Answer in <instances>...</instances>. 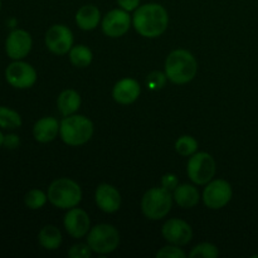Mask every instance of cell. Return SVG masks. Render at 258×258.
<instances>
[{"mask_svg":"<svg viewBox=\"0 0 258 258\" xmlns=\"http://www.w3.org/2000/svg\"><path fill=\"white\" fill-rule=\"evenodd\" d=\"M175 149L180 155L190 156L193 155L197 151V149H198V143H197L196 139L191 138V136H181V138H179L178 140H176Z\"/></svg>","mask_w":258,"mask_h":258,"instance_id":"24","label":"cell"},{"mask_svg":"<svg viewBox=\"0 0 258 258\" xmlns=\"http://www.w3.org/2000/svg\"><path fill=\"white\" fill-rule=\"evenodd\" d=\"M130 15L123 9H113L105 15L102 20V30L107 37L118 38L126 34L130 28Z\"/></svg>","mask_w":258,"mask_h":258,"instance_id":"11","label":"cell"},{"mask_svg":"<svg viewBox=\"0 0 258 258\" xmlns=\"http://www.w3.org/2000/svg\"><path fill=\"white\" fill-rule=\"evenodd\" d=\"M22 126V117L17 111L8 108L5 106L0 107V127L18 128Z\"/></svg>","mask_w":258,"mask_h":258,"instance_id":"23","label":"cell"},{"mask_svg":"<svg viewBox=\"0 0 258 258\" xmlns=\"http://www.w3.org/2000/svg\"><path fill=\"white\" fill-rule=\"evenodd\" d=\"M219 252L214 244L212 243H202L197 246L193 251L190 252L191 258L203 257V258H216L218 257Z\"/></svg>","mask_w":258,"mask_h":258,"instance_id":"26","label":"cell"},{"mask_svg":"<svg viewBox=\"0 0 258 258\" xmlns=\"http://www.w3.org/2000/svg\"><path fill=\"white\" fill-rule=\"evenodd\" d=\"M163 186L168 190H174L178 186V179L173 174H168L163 178Z\"/></svg>","mask_w":258,"mask_h":258,"instance_id":"30","label":"cell"},{"mask_svg":"<svg viewBox=\"0 0 258 258\" xmlns=\"http://www.w3.org/2000/svg\"><path fill=\"white\" fill-rule=\"evenodd\" d=\"M47 197L50 203L57 208L71 209L80 204L82 199V190L75 180L60 178L50 184Z\"/></svg>","mask_w":258,"mask_h":258,"instance_id":"4","label":"cell"},{"mask_svg":"<svg viewBox=\"0 0 258 258\" xmlns=\"http://www.w3.org/2000/svg\"><path fill=\"white\" fill-rule=\"evenodd\" d=\"M91 251L92 249L88 244H75L68 252V256L72 258H90Z\"/></svg>","mask_w":258,"mask_h":258,"instance_id":"27","label":"cell"},{"mask_svg":"<svg viewBox=\"0 0 258 258\" xmlns=\"http://www.w3.org/2000/svg\"><path fill=\"white\" fill-rule=\"evenodd\" d=\"M101 19V13L95 5H85L76 14V22L78 27L83 30H92L98 25Z\"/></svg>","mask_w":258,"mask_h":258,"instance_id":"19","label":"cell"},{"mask_svg":"<svg viewBox=\"0 0 258 258\" xmlns=\"http://www.w3.org/2000/svg\"><path fill=\"white\" fill-rule=\"evenodd\" d=\"M171 204H173V197L170 190L163 188H153L145 193L141 201V208L144 214L149 219L164 218L170 212Z\"/></svg>","mask_w":258,"mask_h":258,"instance_id":"5","label":"cell"},{"mask_svg":"<svg viewBox=\"0 0 258 258\" xmlns=\"http://www.w3.org/2000/svg\"><path fill=\"white\" fill-rule=\"evenodd\" d=\"M163 236L174 246H185L191 241L193 232L186 222L173 218L166 221L163 226Z\"/></svg>","mask_w":258,"mask_h":258,"instance_id":"13","label":"cell"},{"mask_svg":"<svg viewBox=\"0 0 258 258\" xmlns=\"http://www.w3.org/2000/svg\"><path fill=\"white\" fill-rule=\"evenodd\" d=\"M141 88L138 81L133 80V78H123L115 85L112 96L116 102L121 103V105H130L138 100Z\"/></svg>","mask_w":258,"mask_h":258,"instance_id":"16","label":"cell"},{"mask_svg":"<svg viewBox=\"0 0 258 258\" xmlns=\"http://www.w3.org/2000/svg\"><path fill=\"white\" fill-rule=\"evenodd\" d=\"M59 126V122L54 117H43L35 122L33 127V135L39 143H50L57 138Z\"/></svg>","mask_w":258,"mask_h":258,"instance_id":"17","label":"cell"},{"mask_svg":"<svg viewBox=\"0 0 258 258\" xmlns=\"http://www.w3.org/2000/svg\"><path fill=\"white\" fill-rule=\"evenodd\" d=\"M148 85L149 88H161L165 85V76L160 72H153L148 77Z\"/></svg>","mask_w":258,"mask_h":258,"instance_id":"29","label":"cell"},{"mask_svg":"<svg viewBox=\"0 0 258 258\" xmlns=\"http://www.w3.org/2000/svg\"><path fill=\"white\" fill-rule=\"evenodd\" d=\"M232 198V186L223 179L211 180L203 191V201L211 209H221Z\"/></svg>","mask_w":258,"mask_h":258,"instance_id":"9","label":"cell"},{"mask_svg":"<svg viewBox=\"0 0 258 258\" xmlns=\"http://www.w3.org/2000/svg\"><path fill=\"white\" fill-rule=\"evenodd\" d=\"M90 217L80 208H71L64 217L66 231L73 238H82L90 231Z\"/></svg>","mask_w":258,"mask_h":258,"instance_id":"14","label":"cell"},{"mask_svg":"<svg viewBox=\"0 0 258 258\" xmlns=\"http://www.w3.org/2000/svg\"><path fill=\"white\" fill-rule=\"evenodd\" d=\"M136 32L146 38H156L165 32L169 23L168 13L160 4H145L138 8L133 18Z\"/></svg>","mask_w":258,"mask_h":258,"instance_id":"1","label":"cell"},{"mask_svg":"<svg viewBox=\"0 0 258 258\" xmlns=\"http://www.w3.org/2000/svg\"><path fill=\"white\" fill-rule=\"evenodd\" d=\"M166 78L176 85L188 83L197 75V60L190 52L176 49L168 55L165 62Z\"/></svg>","mask_w":258,"mask_h":258,"instance_id":"2","label":"cell"},{"mask_svg":"<svg viewBox=\"0 0 258 258\" xmlns=\"http://www.w3.org/2000/svg\"><path fill=\"white\" fill-rule=\"evenodd\" d=\"M118 5L126 12H133L136 10L140 5V0H117Z\"/></svg>","mask_w":258,"mask_h":258,"instance_id":"31","label":"cell"},{"mask_svg":"<svg viewBox=\"0 0 258 258\" xmlns=\"http://www.w3.org/2000/svg\"><path fill=\"white\" fill-rule=\"evenodd\" d=\"M39 243L45 249H57L62 243V234L60 231L54 226H45L39 232Z\"/></svg>","mask_w":258,"mask_h":258,"instance_id":"21","label":"cell"},{"mask_svg":"<svg viewBox=\"0 0 258 258\" xmlns=\"http://www.w3.org/2000/svg\"><path fill=\"white\" fill-rule=\"evenodd\" d=\"M156 257H165V258H185V253L178 248L176 246H168L161 248L160 251L156 253Z\"/></svg>","mask_w":258,"mask_h":258,"instance_id":"28","label":"cell"},{"mask_svg":"<svg viewBox=\"0 0 258 258\" xmlns=\"http://www.w3.org/2000/svg\"><path fill=\"white\" fill-rule=\"evenodd\" d=\"M48 197L39 189H32L24 197L25 206L29 209H40L47 202Z\"/></svg>","mask_w":258,"mask_h":258,"instance_id":"25","label":"cell"},{"mask_svg":"<svg viewBox=\"0 0 258 258\" xmlns=\"http://www.w3.org/2000/svg\"><path fill=\"white\" fill-rule=\"evenodd\" d=\"M199 191L190 184H181L174 189V199L181 208H193L199 202Z\"/></svg>","mask_w":258,"mask_h":258,"instance_id":"18","label":"cell"},{"mask_svg":"<svg viewBox=\"0 0 258 258\" xmlns=\"http://www.w3.org/2000/svg\"><path fill=\"white\" fill-rule=\"evenodd\" d=\"M87 243L96 253H111L120 244V234L111 224H98L88 233Z\"/></svg>","mask_w":258,"mask_h":258,"instance_id":"6","label":"cell"},{"mask_svg":"<svg viewBox=\"0 0 258 258\" xmlns=\"http://www.w3.org/2000/svg\"><path fill=\"white\" fill-rule=\"evenodd\" d=\"M62 140L67 145L80 146L90 141L93 135V123L82 115H70L63 118L59 126Z\"/></svg>","mask_w":258,"mask_h":258,"instance_id":"3","label":"cell"},{"mask_svg":"<svg viewBox=\"0 0 258 258\" xmlns=\"http://www.w3.org/2000/svg\"><path fill=\"white\" fill-rule=\"evenodd\" d=\"M4 145V135H3V133L0 131V146Z\"/></svg>","mask_w":258,"mask_h":258,"instance_id":"33","label":"cell"},{"mask_svg":"<svg viewBox=\"0 0 258 258\" xmlns=\"http://www.w3.org/2000/svg\"><path fill=\"white\" fill-rule=\"evenodd\" d=\"M0 8H2V0H0Z\"/></svg>","mask_w":258,"mask_h":258,"instance_id":"34","label":"cell"},{"mask_svg":"<svg viewBox=\"0 0 258 258\" xmlns=\"http://www.w3.org/2000/svg\"><path fill=\"white\" fill-rule=\"evenodd\" d=\"M32 37L29 33L23 29H15L8 35L5 49H7V54L12 59L19 60L27 57L28 53L32 49Z\"/></svg>","mask_w":258,"mask_h":258,"instance_id":"12","label":"cell"},{"mask_svg":"<svg viewBox=\"0 0 258 258\" xmlns=\"http://www.w3.org/2000/svg\"><path fill=\"white\" fill-rule=\"evenodd\" d=\"M57 105L63 116H70L80 108L81 96L75 90H66L58 97Z\"/></svg>","mask_w":258,"mask_h":258,"instance_id":"20","label":"cell"},{"mask_svg":"<svg viewBox=\"0 0 258 258\" xmlns=\"http://www.w3.org/2000/svg\"><path fill=\"white\" fill-rule=\"evenodd\" d=\"M45 45L55 54H66L72 49L73 34L70 28L55 24L48 29L45 34Z\"/></svg>","mask_w":258,"mask_h":258,"instance_id":"10","label":"cell"},{"mask_svg":"<svg viewBox=\"0 0 258 258\" xmlns=\"http://www.w3.org/2000/svg\"><path fill=\"white\" fill-rule=\"evenodd\" d=\"M216 174V163L208 153L193 154L188 161V175L198 185L208 184Z\"/></svg>","mask_w":258,"mask_h":258,"instance_id":"7","label":"cell"},{"mask_svg":"<svg viewBox=\"0 0 258 258\" xmlns=\"http://www.w3.org/2000/svg\"><path fill=\"white\" fill-rule=\"evenodd\" d=\"M96 203L101 211L113 213L121 206V196L115 186L110 184H101L96 190Z\"/></svg>","mask_w":258,"mask_h":258,"instance_id":"15","label":"cell"},{"mask_svg":"<svg viewBox=\"0 0 258 258\" xmlns=\"http://www.w3.org/2000/svg\"><path fill=\"white\" fill-rule=\"evenodd\" d=\"M5 78L10 86L19 90L30 88L37 81V72L29 63L14 60L5 70Z\"/></svg>","mask_w":258,"mask_h":258,"instance_id":"8","label":"cell"},{"mask_svg":"<svg viewBox=\"0 0 258 258\" xmlns=\"http://www.w3.org/2000/svg\"><path fill=\"white\" fill-rule=\"evenodd\" d=\"M70 59L76 67L85 68L92 62V52L86 45H76L70 50Z\"/></svg>","mask_w":258,"mask_h":258,"instance_id":"22","label":"cell"},{"mask_svg":"<svg viewBox=\"0 0 258 258\" xmlns=\"http://www.w3.org/2000/svg\"><path fill=\"white\" fill-rule=\"evenodd\" d=\"M20 140L19 136L14 135V134H9V135L4 136V146L8 149H17L19 145Z\"/></svg>","mask_w":258,"mask_h":258,"instance_id":"32","label":"cell"}]
</instances>
